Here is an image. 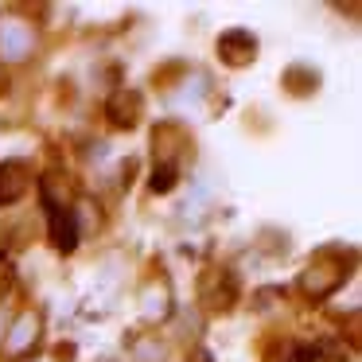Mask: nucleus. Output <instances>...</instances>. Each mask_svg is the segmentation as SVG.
Listing matches in <instances>:
<instances>
[{"instance_id": "f257e3e1", "label": "nucleus", "mask_w": 362, "mask_h": 362, "mask_svg": "<svg viewBox=\"0 0 362 362\" xmlns=\"http://www.w3.org/2000/svg\"><path fill=\"white\" fill-rule=\"evenodd\" d=\"M0 40H8V55L12 59H20L28 47H32V35H28L24 28H16V24H0Z\"/></svg>"}, {"instance_id": "f03ea898", "label": "nucleus", "mask_w": 362, "mask_h": 362, "mask_svg": "<svg viewBox=\"0 0 362 362\" xmlns=\"http://www.w3.org/2000/svg\"><path fill=\"white\" fill-rule=\"evenodd\" d=\"M35 327H40V320H35V315H24V320L16 323V331H20V335H16V339H8V343H4V346H8L12 354H16L20 346L28 343V339H35Z\"/></svg>"}]
</instances>
